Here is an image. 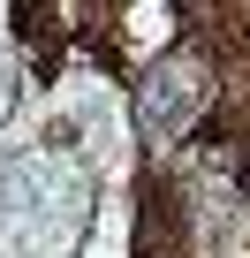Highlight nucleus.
I'll use <instances>...</instances> for the list:
<instances>
[{
    "label": "nucleus",
    "mask_w": 250,
    "mask_h": 258,
    "mask_svg": "<svg viewBox=\"0 0 250 258\" xmlns=\"http://www.w3.org/2000/svg\"><path fill=\"white\" fill-rule=\"evenodd\" d=\"M197 99H205V76H197V69H159V76L144 84L137 114H144V129H152V137H175V129L197 114Z\"/></svg>",
    "instance_id": "f257e3e1"
}]
</instances>
